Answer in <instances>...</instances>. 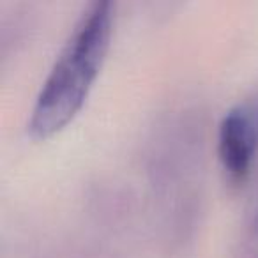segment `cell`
Listing matches in <instances>:
<instances>
[{
    "instance_id": "7a4b0ae2",
    "label": "cell",
    "mask_w": 258,
    "mask_h": 258,
    "mask_svg": "<svg viewBox=\"0 0 258 258\" xmlns=\"http://www.w3.org/2000/svg\"><path fill=\"white\" fill-rule=\"evenodd\" d=\"M258 149V111L249 104L228 110L219 124L218 154L230 180L242 182Z\"/></svg>"
},
{
    "instance_id": "6da1fadb",
    "label": "cell",
    "mask_w": 258,
    "mask_h": 258,
    "mask_svg": "<svg viewBox=\"0 0 258 258\" xmlns=\"http://www.w3.org/2000/svg\"><path fill=\"white\" fill-rule=\"evenodd\" d=\"M111 22V2L97 0L76 23L30 111L27 129L34 140L51 138L82 110L106 58Z\"/></svg>"
}]
</instances>
